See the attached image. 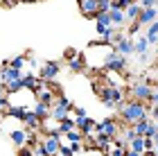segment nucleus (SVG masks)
<instances>
[{"label":"nucleus","mask_w":158,"mask_h":156,"mask_svg":"<svg viewBox=\"0 0 158 156\" xmlns=\"http://www.w3.org/2000/svg\"><path fill=\"white\" fill-rule=\"evenodd\" d=\"M20 84H23V91H36L43 82L39 77H34V75H23L20 77Z\"/></svg>","instance_id":"obj_13"},{"label":"nucleus","mask_w":158,"mask_h":156,"mask_svg":"<svg viewBox=\"0 0 158 156\" xmlns=\"http://www.w3.org/2000/svg\"><path fill=\"white\" fill-rule=\"evenodd\" d=\"M23 2H34V0H23Z\"/></svg>","instance_id":"obj_43"},{"label":"nucleus","mask_w":158,"mask_h":156,"mask_svg":"<svg viewBox=\"0 0 158 156\" xmlns=\"http://www.w3.org/2000/svg\"><path fill=\"white\" fill-rule=\"evenodd\" d=\"M75 129L86 138V136L93 133V129H95V120L88 118V116H86V118H75Z\"/></svg>","instance_id":"obj_10"},{"label":"nucleus","mask_w":158,"mask_h":156,"mask_svg":"<svg viewBox=\"0 0 158 156\" xmlns=\"http://www.w3.org/2000/svg\"><path fill=\"white\" fill-rule=\"evenodd\" d=\"M75 129V118H66L63 122H59V127H56V131L61 133V136H66L68 131H73Z\"/></svg>","instance_id":"obj_24"},{"label":"nucleus","mask_w":158,"mask_h":156,"mask_svg":"<svg viewBox=\"0 0 158 156\" xmlns=\"http://www.w3.org/2000/svg\"><path fill=\"white\" fill-rule=\"evenodd\" d=\"M41 147L48 156H56V152H59V147H61V136H43Z\"/></svg>","instance_id":"obj_8"},{"label":"nucleus","mask_w":158,"mask_h":156,"mask_svg":"<svg viewBox=\"0 0 158 156\" xmlns=\"http://www.w3.org/2000/svg\"><path fill=\"white\" fill-rule=\"evenodd\" d=\"M140 11H142V7H140L138 2H133L131 7H127V9H124V20H127V23H133V20H138Z\"/></svg>","instance_id":"obj_16"},{"label":"nucleus","mask_w":158,"mask_h":156,"mask_svg":"<svg viewBox=\"0 0 158 156\" xmlns=\"http://www.w3.org/2000/svg\"><path fill=\"white\" fill-rule=\"evenodd\" d=\"M120 131H122V124H120V120H115V118H104L102 122H95V129H93V133H106L111 140L118 138Z\"/></svg>","instance_id":"obj_3"},{"label":"nucleus","mask_w":158,"mask_h":156,"mask_svg":"<svg viewBox=\"0 0 158 156\" xmlns=\"http://www.w3.org/2000/svg\"><path fill=\"white\" fill-rule=\"evenodd\" d=\"M32 113H34V116H36L41 122H43V120H48V118H50V106L36 102V104H34V109H32Z\"/></svg>","instance_id":"obj_20"},{"label":"nucleus","mask_w":158,"mask_h":156,"mask_svg":"<svg viewBox=\"0 0 158 156\" xmlns=\"http://www.w3.org/2000/svg\"><path fill=\"white\" fill-rule=\"evenodd\" d=\"M142 9H149V7H156V0H135Z\"/></svg>","instance_id":"obj_34"},{"label":"nucleus","mask_w":158,"mask_h":156,"mask_svg":"<svg viewBox=\"0 0 158 156\" xmlns=\"http://www.w3.org/2000/svg\"><path fill=\"white\" fill-rule=\"evenodd\" d=\"M36 156H48V154H36Z\"/></svg>","instance_id":"obj_44"},{"label":"nucleus","mask_w":158,"mask_h":156,"mask_svg":"<svg viewBox=\"0 0 158 156\" xmlns=\"http://www.w3.org/2000/svg\"><path fill=\"white\" fill-rule=\"evenodd\" d=\"M68 68L73 70V73H84V68H86V61H84V54H79L77 59L73 61H68Z\"/></svg>","instance_id":"obj_23"},{"label":"nucleus","mask_w":158,"mask_h":156,"mask_svg":"<svg viewBox=\"0 0 158 156\" xmlns=\"http://www.w3.org/2000/svg\"><path fill=\"white\" fill-rule=\"evenodd\" d=\"M0 97H5V86L0 84Z\"/></svg>","instance_id":"obj_41"},{"label":"nucleus","mask_w":158,"mask_h":156,"mask_svg":"<svg viewBox=\"0 0 158 156\" xmlns=\"http://www.w3.org/2000/svg\"><path fill=\"white\" fill-rule=\"evenodd\" d=\"M34 95H36V102L45 104V106H52L54 100H56V93L52 91V86H50V82H43L41 86L34 91Z\"/></svg>","instance_id":"obj_6"},{"label":"nucleus","mask_w":158,"mask_h":156,"mask_svg":"<svg viewBox=\"0 0 158 156\" xmlns=\"http://www.w3.org/2000/svg\"><path fill=\"white\" fill-rule=\"evenodd\" d=\"M145 150L147 152H154V140L152 138H145Z\"/></svg>","instance_id":"obj_38"},{"label":"nucleus","mask_w":158,"mask_h":156,"mask_svg":"<svg viewBox=\"0 0 158 156\" xmlns=\"http://www.w3.org/2000/svg\"><path fill=\"white\" fill-rule=\"evenodd\" d=\"M135 0H111V9H122L124 11L127 7H131Z\"/></svg>","instance_id":"obj_28"},{"label":"nucleus","mask_w":158,"mask_h":156,"mask_svg":"<svg viewBox=\"0 0 158 156\" xmlns=\"http://www.w3.org/2000/svg\"><path fill=\"white\" fill-rule=\"evenodd\" d=\"M111 9V0H97V11H109Z\"/></svg>","instance_id":"obj_31"},{"label":"nucleus","mask_w":158,"mask_h":156,"mask_svg":"<svg viewBox=\"0 0 158 156\" xmlns=\"http://www.w3.org/2000/svg\"><path fill=\"white\" fill-rule=\"evenodd\" d=\"M127 150H129L127 145H115V143H113L109 150H106L104 156H127Z\"/></svg>","instance_id":"obj_25"},{"label":"nucleus","mask_w":158,"mask_h":156,"mask_svg":"<svg viewBox=\"0 0 158 156\" xmlns=\"http://www.w3.org/2000/svg\"><path fill=\"white\" fill-rule=\"evenodd\" d=\"M120 118H122V122H124L127 127L133 124V122H138V120H142V118H149L147 104L135 102V100H127L124 102V109L120 111Z\"/></svg>","instance_id":"obj_1"},{"label":"nucleus","mask_w":158,"mask_h":156,"mask_svg":"<svg viewBox=\"0 0 158 156\" xmlns=\"http://www.w3.org/2000/svg\"><path fill=\"white\" fill-rule=\"evenodd\" d=\"M154 152L158 154V140H154Z\"/></svg>","instance_id":"obj_42"},{"label":"nucleus","mask_w":158,"mask_h":156,"mask_svg":"<svg viewBox=\"0 0 158 156\" xmlns=\"http://www.w3.org/2000/svg\"><path fill=\"white\" fill-rule=\"evenodd\" d=\"M138 32H140V23H138V20H133V23L129 25V36H135Z\"/></svg>","instance_id":"obj_32"},{"label":"nucleus","mask_w":158,"mask_h":156,"mask_svg":"<svg viewBox=\"0 0 158 156\" xmlns=\"http://www.w3.org/2000/svg\"><path fill=\"white\" fill-rule=\"evenodd\" d=\"M27 111H30V106H18V104H9V109H7V116L16 118V120H25Z\"/></svg>","instance_id":"obj_15"},{"label":"nucleus","mask_w":158,"mask_h":156,"mask_svg":"<svg viewBox=\"0 0 158 156\" xmlns=\"http://www.w3.org/2000/svg\"><path fill=\"white\" fill-rule=\"evenodd\" d=\"M79 9H81L84 16L93 18L97 14V0H79Z\"/></svg>","instance_id":"obj_12"},{"label":"nucleus","mask_w":158,"mask_h":156,"mask_svg":"<svg viewBox=\"0 0 158 156\" xmlns=\"http://www.w3.org/2000/svg\"><path fill=\"white\" fill-rule=\"evenodd\" d=\"M9 138H11V143H14V145H18V150L27 145V131H23V129L11 131V133H9Z\"/></svg>","instance_id":"obj_17"},{"label":"nucleus","mask_w":158,"mask_h":156,"mask_svg":"<svg viewBox=\"0 0 158 156\" xmlns=\"http://www.w3.org/2000/svg\"><path fill=\"white\" fill-rule=\"evenodd\" d=\"M147 124H149V118H142L138 120V122H133V131H135V136H140V138H145V133H147Z\"/></svg>","instance_id":"obj_22"},{"label":"nucleus","mask_w":158,"mask_h":156,"mask_svg":"<svg viewBox=\"0 0 158 156\" xmlns=\"http://www.w3.org/2000/svg\"><path fill=\"white\" fill-rule=\"evenodd\" d=\"M73 102L68 100V97H63V95H56V100L54 104L50 106V118L56 120V122H63L66 118H70V113H73Z\"/></svg>","instance_id":"obj_2"},{"label":"nucleus","mask_w":158,"mask_h":156,"mask_svg":"<svg viewBox=\"0 0 158 156\" xmlns=\"http://www.w3.org/2000/svg\"><path fill=\"white\" fill-rule=\"evenodd\" d=\"M152 84H147V82H138V84H133V88L129 91V95H131V100L135 102H149V97H152Z\"/></svg>","instance_id":"obj_5"},{"label":"nucleus","mask_w":158,"mask_h":156,"mask_svg":"<svg viewBox=\"0 0 158 156\" xmlns=\"http://www.w3.org/2000/svg\"><path fill=\"white\" fill-rule=\"evenodd\" d=\"M66 138H68V143H81V140H84V136H81V133H79L77 129L68 131V133H66Z\"/></svg>","instance_id":"obj_29"},{"label":"nucleus","mask_w":158,"mask_h":156,"mask_svg":"<svg viewBox=\"0 0 158 156\" xmlns=\"http://www.w3.org/2000/svg\"><path fill=\"white\" fill-rule=\"evenodd\" d=\"M23 75H25L23 70H16V68H11V66H5V68H0V84L7 86L9 82H18Z\"/></svg>","instance_id":"obj_9"},{"label":"nucleus","mask_w":158,"mask_h":156,"mask_svg":"<svg viewBox=\"0 0 158 156\" xmlns=\"http://www.w3.org/2000/svg\"><path fill=\"white\" fill-rule=\"evenodd\" d=\"M56 156H75V154L70 152V147H68V145H63V143H61V147H59V152H56Z\"/></svg>","instance_id":"obj_33"},{"label":"nucleus","mask_w":158,"mask_h":156,"mask_svg":"<svg viewBox=\"0 0 158 156\" xmlns=\"http://www.w3.org/2000/svg\"><path fill=\"white\" fill-rule=\"evenodd\" d=\"M18 156H34V152L30 150V147H20V150H18Z\"/></svg>","instance_id":"obj_36"},{"label":"nucleus","mask_w":158,"mask_h":156,"mask_svg":"<svg viewBox=\"0 0 158 156\" xmlns=\"http://www.w3.org/2000/svg\"><path fill=\"white\" fill-rule=\"evenodd\" d=\"M59 70H61V66L56 61H45L41 66V70H39V79L41 82H52L56 75H59Z\"/></svg>","instance_id":"obj_7"},{"label":"nucleus","mask_w":158,"mask_h":156,"mask_svg":"<svg viewBox=\"0 0 158 156\" xmlns=\"http://www.w3.org/2000/svg\"><path fill=\"white\" fill-rule=\"evenodd\" d=\"M68 147H70V152H73L75 156L84 154V145H81V143H68Z\"/></svg>","instance_id":"obj_30"},{"label":"nucleus","mask_w":158,"mask_h":156,"mask_svg":"<svg viewBox=\"0 0 158 156\" xmlns=\"http://www.w3.org/2000/svg\"><path fill=\"white\" fill-rule=\"evenodd\" d=\"M102 68L109 70V73H122V70L127 68V59L115 52V48H111L109 54H106V59H104V63H102Z\"/></svg>","instance_id":"obj_4"},{"label":"nucleus","mask_w":158,"mask_h":156,"mask_svg":"<svg viewBox=\"0 0 158 156\" xmlns=\"http://www.w3.org/2000/svg\"><path fill=\"white\" fill-rule=\"evenodd\" d=\"M27 63V54H18V57H14V59L7 63V66H11V68H16V70H20Z\"/></svg>","instance_id":"obj_27"},{"label":"nucleus","mask_w":158,"mask_h":156,"mask_svg":"<svg viewBox=\"0 0 158 156\" xmlns=\"http://www.w3.org/2000/svg\"><path fill=\"white\" fill-rule=\"evenodd\" d=\"M147 43L149 45H156L158 43V20H154L152 25H147Z\"/></svg>","instance_id":"obj_19"},{"label":"nucleus","mask_w":158,"mask_h":156,"mask_svg":"<svg viewBox=\"0 0 158 156\" xmlns=\"http://www.w3.org/2000/svg\"><path fill=\"white\" fill-rule=\"evenodd\" d=\"M127 147H129L131 152H135V154H145V152H147V150H145V138H140V136H135Z\"/></svg>","instance_id":"obj_21"},{"label":"nucleus","mask_w":158,"mask_h":156,"mask_svg":"<svg viewBox=\"0 0 158 156\" xmlns=\"http://www.w3.org/2000/svg\"><path fill=\"white\" fill-rule=\"evenodd\" d=\"M109 18H111L113 27H122L127 23V20H124V11H122V9H109Z\"/></svg>","instance_id":"obj_18"},{"label":"nucleus","mask_w":158,"mask_h":156,"mask_svg":"<svg viewBox=\"0 0 158 156\" xmlns=\"http://www.w3.org/2000/svg\"><path fill=\"white\" fill-rule=\"evenodd\" d=\"M149 104H152V106H158V93H152V97H149Z\"/></svg>","instance_id":"obj_39"},{"label":"nucleus","mask_w":158,"mask_h":156,"mask_svg":"<svg viewBox=\"0 0 158 156\" xmlns=\"http://www.w3.org/2000/svg\"><path fill=\"white\" fill-rule=\"evenodd\" d=\"M156 54H158V43H156Z\"/></svg>","instance_id":"obj_45"},{"label":"nucleus","mask_w":158,"mask_h":156,"mask_svg":"<svg viewBox=\"0 0 158 156\" xmlns=\"http://www.w3.org/2000/svg\"><path fill=\"white\" fill-rule=\"evenodd\" d=\"M156 88H158V82H156Z\"/></svg>","instance_id":"obj_46"},{"label":"nucleus","mask_w":158,"mask_h":156,"mask_svg":"<svg viewBox=\"0 0 158 156\" xmlns=\"http://www.w3.org/2000/svg\"><path fill=\"white\" fill-rule=\"evenodd\" d=\"M79 156H86V154H79Z\"/></svg>","instance_id":"obj_47"},{"label":"nucleus","mask_w":158,"mask_h":156,"mask_svg":"<svg viewBox=\"0 0 158 156\" xmlns=\"http://www.w3.org/2000/svg\"><path fill=\"white\" fill-rule=\"evenodd\" d=\"M115 52L122 54V57H124V54H133V39H131V36H124V39L115 45Z\"/></svg>","instance_id":"obj_14"},{"label":"nucleus","mask_w":158,"mask_h":156,"mask_svg":"<svg viewBox=\"0 0 158 156\" xmlns=\"http://www.w3.org/2000/svg\"><path fill=\"white\" fill-rule=\"evenodd\" d=\"M63 57H66V59H68V61H73V59H77V52L73 50V48H68V50H66V52H63Z\"/></svg>","instance_id":"obj_35"},{"label":"nucleus","mask_w":158,"mask_h":156,"mask_svg":"<svg viewBox=\"0 0 158 156\" xmlns=\"http://www.w3.org/2000/svg\"><path fill=\"white\" fill-rule=\"evenodd\" d=\"M127 156H142V154H135V152H131V150H127Z\"/></svg>","instance_id":"obj_40"},{"label":"nucleus","mask_w":158,"mask_h":156,"mask_svg":"<svg viewBox=\"0 0 158 156\" xmlns=\"http://www.w3.org/2000/svg\"><path fill=\"white\" fill-rule=\"evenodd\" d=\"M156 16H158L156 7H149V9H142V11H140V16H138V23H140V27H142V25H152L154 20H156Z\"/></svg>","instance_id":"obj_11"},{"label":"nucleus","mask_w":158,"mask_h":156,"mask_svg":"<svg viewBox=\"0 0 158 156\" xmlns=\"http://www.w3.org/2000/svg\"><path fill=\"white\" fill-rule=\"evenodd\" d=\"M73 111H75V118H86V116H88L86 109H81V106H79V109H73Z\"/></svg>","instance_id":"obj_37"},{"label":"nucleus","mask_w":158,"mask_h":156,"mask_svg":"<svg viewBox=\"0 0 158 156\" xmlns=\"http://www.w3.org/2000/svg\"><path fill=\"white\" fill-rule=\"evenodd\" d=\"M147 48H149V43H147V39H145V36H138V41H133V52L145 54V52H147Z\"/></svg>","instance_id":"obj_26"}]
</instances>
